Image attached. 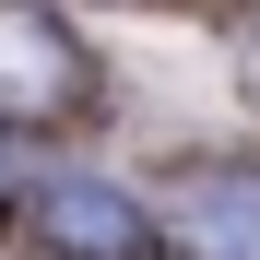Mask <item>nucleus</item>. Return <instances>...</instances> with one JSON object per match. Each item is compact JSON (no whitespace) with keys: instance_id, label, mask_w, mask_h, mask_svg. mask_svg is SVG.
I'll use <instances>...</instances> for the list:
<instances>
[{"instance_id":"f257e3e1","label":"nucleus","mask_w":260,"mask_h":260,"mask_svg":"<svg viewBox=\"0 0 260 260\" xmlns=\"http://www.w3.org/2000/svg\"><path fill=\"white\" fill-rule=\"evenodd\" d=\"M24 213H36V237L59 260H154V213L118 178H95V166H48V178L24 189Z\"/></svg>"},{"instance_id":"f03ea898","label":"nucleus","mask_w":260,"mask_h":260,"mask_svg":"<svg viewBox=\"0 0 260 260\" xmlns=\"http://www.w3.org/2000/svg\"><path fill=\"white\" fill-rule=\"evenodd\" d=\"M83 107V48L59 12L0 0V118H71Z\"/></svg>"},{"instance_id":"7ed1b4c3","label":"nucleus","mask_w":260,"mask_h":260,"mask_svg":"<svg viewBox=\"0 0 260 260\" xmlns=\"http://www.w3.org/2000/svg\"><path fill=\"white\" fill-rule=\"evenodd\" d=\"M189 260H260V166H201L178 201Z\"/></svg>"}]
</instances>
